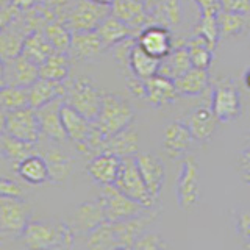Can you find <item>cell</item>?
<instances>
[{
	"instance_id": "6da1fadb",
	"label": "cell",
	"mask_w": 250,
	"mask_h": 250,
	"mask_svg": "<svg viewBox=\"0 0 250 250\" xmlns=\"http://www.w3.org/2000/svg\"><path fill=\"white\" fill-rule=\"evenodd\" d=\"M75 234L69 222L31 219L21 239L22 246L30 250L70 249L74 246Z\"/></svg>"
},
{
	"instance_id": "7a4b0ae2",
	"label": "cell",
	"mask_w": 250,
	"mask_h": 250,
	"mask_svg": "<svg viewBox=\"0 0 250 250\" xmlns=\"http://www.w3.org/2000/svg\"><path fill=\"white\" fill-rule=\"evenodd\" d=\"M133 119H135V109L128 100L117 94H104L100 111L94 124L102 135L109 138L130 127Z\"/></svg>"
},
{
	"instance_id": "3957f363",
	"label": "cell",
	"mask_w": 250,
	"mask_h": 250,
	"mask_svg": "<svg viewBox=\"0 0 250 250\" xmlns=\"http://www.w3.org/2000/svg\"><path fill=\"white\" fill-rule=\"evenodd\" d=\"M104 92L99 89V86L88 77H77L74 80L66 82V94L64 104L75 108L78 113L88 117L89 121H96Z\"/></svg>"
},
{
	"instance_id": "277c9868",
	"label": "cell",
	"mask_w": 250,
	"mask_h": 250,
	"mask_svg": "<svg viewBox=\"0 0 250 250\" xmlns=\"http://www.w3.org/2000/svg\"><path fill=\"white\" fill-rule=\"evenodd\" d=\"M31 221V207L23 199H0V242L21 239Z\"/></svg>"
},
{
	"instance_id": "5b68a950",
	"label": "cell",
	"mask_w": 250,
	"mask_h": 250,
	"mask_svg": "<svg viewBox=\"0 0 250 250\" xmlns=\"http://www.w3.org/2000/svg\"><path fill=\"white\" fill-rule=\"evenodd\" d=\"M2 131L31 144H36L42 138L38 113L31 106L2 111Z\"/></svg>"
},
{
	"instance_id": "8992f818",
	"label": "cell",
	"mask_w": 250,
	"mask_h": 250,
	"mask_svg": "<svg viewBox=\"0 0 250 250\" xmlns=\"http://www.w3.org/2000/svg\"><path fill=\"white\" fill-rule=\"evenodd\" d=\"M114 186L117 189H121L124 194H127L133 200L143 203L147 208H153V205L156 203L150 191H148L143 175H141L135 156H125V158H122V166L119 170V175L116 178Z\"/></svg>"
},
{
	"instance_id": "52a82bcc",
	"label": "cell",
	"mask_w": 250,
	"mask_h": 250,
	"mask_svg": "<svg viewBox=\"0 0 250 250\" xmlns=\"http://www.w3.org/2000/svg\"><path fill=\"white\" fill-rule=\"evenodd\" d=\"M177 202L183 211H189L197 205L200 197L199 183V166L194 156H186L180 166V174L177 178Z\"/></svg>"
},
{
	"instance_id": "ba28073f",
	"label": "cell",
	"mask_w": 250,
	"mask_h": 250,
	"mask_svg": "<svg viewBox=\"0 0 250 250\" xmlns=\"http://www.w3.org/2000/svg\"><path fill=\"white\" fill-rule=\"evenodd\" d=\"M102 197L105 200L106 217L109 222L124 221V219H130V217L143 214L146 209H152V208L144 207L143 203L133 200L127 194H124L121 189H117L114 185L104 186Z\"/></svg>"
},
{
	"instance_id": "9c48e42d",
	"label": "cell",
	"mask_w": 250,
	"mask_h": 250,
	"mask_svg": "<svg viewBox=\"0 0 250 250\" xmlns=\"http://www.w3.org/2000/svg\"><path fill=\"white\" fill-rule=\"evenodd\" d=\"M111 14V6L94 0H80L69 13L67 23L72 31H94Z\"/></svg>"
},
{
	"instance_id": "30bf717a",
	"label": "cell",
	"mask_w": 250,
	"mask_h": 250,
	"mask_svg": "<svg viewBox=\"0 0 250 250\" xmlns=\"http://www.w3.org/2000/svg\"><path fill=\"white\" fill-rule=\"evenodd\" d=\"M211 108L219 122H231L241 116V94L230 80H222L214 86Z\"/></svg>"
},
{
	"instance_id": "8fae6325",
	"label": "cell",
	"mask_w": 250,
	"mask_h": 250,
	"mask_svg": "<svg viewBox=\"0 0 250 250\" xmlns=\"http://www.w3.org/2000/svg\"><path fill=\"white\" fill-rule=\"evenodd\" d=\"M108 221L106 217V208L104 197L96 200H88L80 203L75 209L72 216L69 219L70 227L74 229L77 234H88L94 229H97L100 224Z\"/></svg>"
},
{
	"instance_id": "7c38bea8",
	"label": "cell",
	"mask_w": 250,
	"mask_h": 250,
	"mask_svg": "<svg viewBox=\"0 0 250 250\" xmlns=\"http://www.w3.org/2000/svg\"><path fill=\"white\" fill-rule=\"evenodd\" d=\"M39 78V66L23 55L2 60V86H25L28 88Z\"/></svg>"
},
{
	"instance_id": "4fadbf2b",
	"label": "cell",
	"mask_w": 250,
	"mask_h": 250,
	"mask_svg": "<svg viewBox=\"0 0 250 250\" xmlns=\"http://www.w3.org/2000/svg\"><path fill=\"white\" fill-rule=\"evenodd\" d=\"M62 114V125H64L67 139L78 147V150L83 152L88 146L89 139L94 133V121H89L88 117L78 113L75 108L64 104L61 108Z\"/></svg>"
},
{
	"instance_id": "5bb4252c",
	"label": "cell",
	"mask_w": 250,
	"mask_h": 250,
	"mask_svg": "<svg viewBox=\"0 0 250 250\" xmlns=\"http://www.w3.org/2000/svg\"><path fill=\"white\" fill-rule=\"evenodd\" d=\"M62 105H64V97H58L36 109L39 124H41L42 136L57 141V143H64L67 139L64 125H62Z\"/></svg>"
},
{
	"instance_id": "9a60e30c",
	"label": "cell",
	"mask_w": 250,
	"mask_h": 250,
	"mask_svg": "<svg viewBox=\"0 0 250 250\" xmlns=\"http://www.w3.org/2000/svg\"><path fill=\"white\" fill-rule=\"evenodd\" d=\"M194 136L191 135L189 128L186 127L183 121H175L166 125L163 131L161 147L170 160H177L183 156L191 148L194 143Z\"/></svg>"
},
{
	"instance_id": "2e32d148",
	"label": "cell",
	"mask_w": 250,
	"mask_h": 250,
	"mask_svg": "<svg viewBox=\"0 0 250 250\" xmlns=\"http://www.w3.org/2000/svg\"><path fill=\"white\" fill-rule=\"evenodd\" d=\"M138 44L153 57L163 60L174 50V41L167 27L164 25H148L143 28L138 35Z\"/></svg>"
},
{
	"instance_id": "e0dca14e",
	"label": "cell",
	"mask_w": 250,
	"mask_h": 250,
	"mask_svg": "<svg viewBox=\"0 0 250 250\" xmlns=\"http://www.w3.org/2000/svg\"><path fill=\"white\" fill-rule=\"evenodd\" d=\"M183 122L199 143H208L217 128L219 119L211 106H197L185 116Z\"/></svg>"
},
{
	"instance_id": "ac0fdd59",
	"label": "cell",
	"mask_w": 250,
	"mask_h": 250,
	"mask_svg": "<svg viewBox=\"0 0 250 250\" xmlns=\"http://www.w3.org/2000/svg\"><path fill=\"white\" fill-rule=\"evenodd\" d=\"M122 166V158L111 152H100L94 155L88 163V172L96 183L106 186L114 185Z\"/></svg>"
},
{
	"instance_id": "d6986e66",
	"label": "cell",
	"mask_w": 250,
	"mask_h": 250,
	"mask_svg": "<svg viewBox=\"0 0 250 250\" xmlns=\"http://www.w3.org/2000/svg\"><path fill=\"white\" fill-rule=\"evenodd\" d=\"M135 158L138 163V167L141 170V175H143L152 197L155 199V202H158L160 194L163 191L164 178H166L164 163L158 156L150 155V153H138Z\"/></svg>"
},
{
	"instance_id": "ffe728a7",
	"label": "cell",
	"mask_w": 250,
	"mask_h": 250,
	"mask_svg": "<svg viewBox=\"0 0 250 250\" xmlns=\"http://www.w3.org/2000/svg\"><path fill=\"white\" fill-rule=\"evenodd\" d=\"M156 217V211H152V214H139L130 219H124V221L113 222L114 231L117 241H119L121 249H135L136 241L139 236L147 230V225L153 222Z\"/></svg>"
},
{
	"instance_id": "44dd1931",
	"label": "cell",
	"mask_w": 250,
	"mask_h": 250,
	"mask_svg": "<svg viewBox=\"0 0 250 250\" xmlns=\"http://www.w3.org/2000/svg\"><path fill=\"white\" fill-rule=\"evenodd\" d=\"M111 13L128 23L131 28H135L138 35L143 28L152 25L150 16L146 8V0H116L111 6Z\"/></svg>"
},
{
	"instance_id": "7402d4cb",
	"label": "cell",
	"mask_w": 250,
	"mask_h": 250,
	"mask_svg": "<svg viewBox=\"0 0 250 250\" xmlns=\"http://www.w3.org/2000/svg\"><path fill=\"white\" fill-rule=\"evenodd\" d=\"M49 139V138H47ZM57 144V141L49 139V144L42 147V156L45 158L50 169V180L55 183H62L72 174L74 160L67 153H64Z\"/></svg>"
},
{
	"instance_id": "603a6c76",
	"label": "cell",
	"mask_w": 250,
	"mask_h": 250,
	"mask_svg": "<svg viewBox=\"0 0 250 250\" xmlns=\"http://www.w3.org/2000/svg\"><path fill=\"white\" fill-rule=\"evenodd\" d=\"M178 96L175 82L161 74L146 78V99L153 106H164L172 104Z\"/></svg>"
},
{
	"instance_id": "cb8c5ba5",
	"label": "cell",
	"mask_w": 250,
	"mask_h": 250,
	"mask_svg": "<svg viewBox=\"0 0 250 250\" xmlns=\"http://www.w3.org/2000/svg\"><path fill=\"white\" fill-rule=\"evenodd\" d=\"M152 6L146 3L152 25L175 27L182 22L183 10L180 0H152Z\"/></svg>"
},
{
	"instance_id": "d4e9b609",
	"label": "cell",
	"mask_w": 250,
	"mask_h": 250,
	"mask_svg": "<svg viewBox=\"0 0 250 250\" xmlns=\"http://www.w3.org/2000/svg\"><path fill=\"white\" fill-rule=\"evenodd\" d=\"M106 47L99 36L97 30L94 31H74L72 45H70V58L75 60H92L100 55Z\"/></svg>"
},
{
	"instance_id": "484cf974",
	"label": "cell",
	"mask_w": 250,
	"mask_h": 250,
	"mask_svg": "<svg viewBox=\"0 0 250 250\" xmlns=\"http://www.w3.org/2000/svg\"><path fill=\"white\" fill-rule=\"evenodd\" d=\"M28 94H30V106L38 109L55 99L64 97L66 82H53L49 80V78L39 77L33 84L28 86Z\"/></svg>"
},
{
	"instance_id": "4316f807",
	"label": "cell",
	"mask_w": 250,
	"mask_h": 250,
	"mask_svg": "<svg viewBox=\"0 0 250 250\" xmlns=\"http://www.w3.org/2000/svg\"><path fill=\"white\" fill-rule=\"evenodd\" d=\"M139 136L138 133L130 127L116 133V135L105 139L102 146V152H111L119 155L121 158L125 156H136L139 152Z\"/></svg>"
},
{
	"instance_id": "83f0119b",
	"label": "cell",
	"mask_w": 250,
	"mask_h": 250,
	"mask_svg": "<svg viewBox=\"0 0 250 250\" xmlns=\"http://www.w3.org/2000/svg\"><path fill=\"white\" fill-rule=\"evenodd\" d=\"M18 175L30 185H42L50 180V169L41 153H31L16 167Z\"/></svg>"
},
{
	"instance_id": "f1b7e54d",
	"label": "cell",
	"mask_w": 250,
	"mask_h": 250,
	"mask_svg": "<svg viewBox=\"0 0 250 250\" xmlns=\"http://www.w3.org/2000/svg\"><path fill=\"white\" fill-rule=\"evenodd\" d=\"M97 33L102 38V41H104L106 50H108V49H111V47H114L116 44L125 41L127 38L136 36V30L131 28L128 23H125L124 21L116 18V16L111 13L99 25Z\"/></svg>"
},
{
	"instance_id": "f546056e",
	"label": "cell",
	"mask_w": 250,
	"mask_h": 250,
	"mask_svg": "<svg viewBox=\"0 0 250 250\" xmlns=\"http://www.w3.org/2000/svg\"><path fill=\"white\" fill-rule=\"evenodd\" d=\"M161 60L153 57L148 52H146L143 47L138 44V39L135 45L131 47L128 55V67L133 75H138L141 78H150L160 72Z\"/></svg>"
},
{
	"instance_id": "4dcf8cb0",
	"label": "cell",
	"mask_w": 250,
	"mask_h": 250,
	"mask_svg": "<svg viewBox=\"0 0 250 250\" xmlns=\"http://www.w3.org/2000/svg\"><path fill=\"white\" fill-rule=\"evenodd\" d=\"M53 52L55 49L47 39L44 30H33L31 33H28L22 49L23 57L38 66H41Z\"/></svg>"
},
{
	"instance_id": "1f68e13d",
	"label": "cell",
	"mask_w": 250,
	"mask_h": 250,
	"mask_svg": "<svg viewBox=\"0 0 250 250\" xmlns=\"http://www.w3.org/2000/svg\"><path fill=\"white\" fill-rule=\"evenodd\" d=\"M191 67H194V66H192V61L189 57V50H188L186 45H182V47L174 49L167 57H164L161 60V66H160L158 74L170 78V80H177L178 77L186 74Z\"/></svg>"
},
{
	"instance_id": "d6a6232c",
	"label": "cell",
	"mask_w": 250,
	"mask_h": 250,
	"mask_svg": "<svg viewBox=\"0 0 250 250\" xmlns=\"http://www.w3.org/2000/svg\"><path fill=\"white\" fill-rule=\"evenodd\" d=\"M174 82L178 94H182V96H199L208 88L209 77L207 69L191 67L186 74L178 77Z\"/></svg>"
},
{
	"instance_id": "836d02e7",
	"label": "cell",
	"mask_w": 250,
	"mask_h": 250,
	"mask_svg": "<svg viewBox=\"0 0 250 250\" xmlns=\"http://www.w3.org/2000/svg\"><path fill=\"white\" fill-rule=\"evenodd\" d=\"M35 146L36 144L25 143V141L14 138L5 131L0 133V150H2V156L5 160L14 163L16 167H18L19 163L25 160L27 156L35 153Z\"/></svg>"
},
{
	"instance_id": "e575fe53",
	"label": "cell",
	"mask_w": 250,
	"mask_h": 250,
	"mask_svg": "<svg viewBox=\"0 0 250 250\" xmlns=\"http://www.w3.org/2000/svg\"><path fill=\"white\" fill-rule=\"evenodd\" d=\"M70 72V55L62 52H53L41 66L39 77L49 78L53 82H66Z\"/></svg>"
},
{
	"instance_id": "d590c367",
	"label": "cell",
	"mask_w": 250,
	"mask_h": 250,
	"mask_svg": "<svg viewBox=\"0 0 250 250\" xmlns=\"http://www.w3.org/2000/svg\"><path fill=\"white\" fill-rule=\"evenodd\" d=\"M86 247L91 250H114L121 249L119 241H117L116 231L113 222H104L100 224L97 229L88 233V239H86Z\"/></svg>"
},
{
	"instance_id": "8d00e7d4",
	"label": "cell",
	"mask_w": 250,
	"mask_h": 250,
	"mask_svg": "<svg viewBox=\"0 0 250 250\" xmlns=\"http://www.w3.org/2000/svg\"><path fill=\"white\" fill-rule=\"evenodd\" d=\"M44 33L55 49V52H62V53L70 52L74 31L69 25L62 22H49L44 27Z\"/></svg>"
},
{
	"instance_id": "74e56055",
	"label": "cell",
	"mask_w": 250,
	"mask_h": 250,
	"mask_svg": "<svg viewBox=\"0 0 250 250\" xmlns=\"http://www.w3.org/2000/svg\"><path fill=\"white\" fill-rule=\"evenodd\" d=\"M0 105L2 111L30 106V94L25 86H2L0 91Z\"/></svg>"
},
{
	"instance_id": "f35d334b",
	"label": "cell",
	"mask_w": 250,
	"mask_h": 250,
	"mask_svg": "<svg viewBox=\"0 0 250 250\" xmlns=\"http://www.w3.org/2000/svg\"><path fill=\"white\" fill-rule=\"evenodd\" d=\"M185 45L188 47V50H189V57H191L194 67H200V69L209 67L211 60H213V49H211V45L205 39L199 35H195L189 41H186Z\"/></svg>"
},
{
	"instance_id": "ab89813d",
	"label": "cell",
	"mask_w": 250,
	"mask_h": 250,
	"mask_svg": "<svg viewBox=\"0 0 250 250\" xmlns=\"http://www.w3.org/2000/svg\"><path fill=\"white\" fill-rule=\"evenodd\" d=\"M219 30H221V38H230L234 35H239L247 27V16L230 13L221 10L217 14Z\"/></svg>"
},
{
	"instance_id": "60d3db41",
	"label": "cell",
	"mask_w": 250,
	"mask_h": 250,
	"mask_svg": "<svg viewBox=\"0 0 250 250\" xmlns=\"http://www.w3.org/2000/svg\"><path fill=\"white\" fill-rule=\"evenodd\" d=\"M195 35L202 36L211 45V49H216L217 41L221 39V30H219L217 14H200L197 27H195Z\"/></svg>"
},
{
	"instance_id": "b9f144b4",
	"label": "cell",
	"mask_w": 250,
	"mask_h": 250,
	"mask_svg": "<svg viewBox=\"0 0 250 250\" xmlns=\"http://www.w3.org/2000/svg\"><path fill=\"white\" fill-rule=\"evenodd\" d=\"M234 225H236L238 234L250 247V207L239 208L236 213H234Z\"/></svg>"
},
{
	"instance_id": "7bdbcfd3",
	"label": "cell",
	"mask_w": 250,
	"mask_h": 250,
	"mask_svg": "<svg viewBox=\"0 0 250 250\" xmlns=\"http://www.w3.org/2000/svg\"><path fill=\"white\" fill-rule=\"evenodd\" d=\"M163 247H167V244L161 238V234L155 231H147V230L141 234L135 244V249L138 250H158Z\"/></svg>"
},
{
	"instance_id": "ee69618b",
	"label": "cell",
	"mask_w": 250,
	"mask_h": 250,
	"mask_svg": "<svg viewBox=\"0 0 250 250\" xmlns=\"http://www.w3.org/2000/svg\"><path fill=\"white\" fill-rule=\"evenodd\" d=\"M238 172L241 178L250 185V135L241 146L238 153Z\"/></svg>"
},
{
	"instance_id": "f6af8a7d",
	"label": "cell",
	"mask_w": 250,
	"mask_h": 250,
	"mask_svg": "<svg viewBox=\"0 0 250 250\" xmlns=\"http://www.w3.org/2000/svg\"><path fill=\"white\" fill-rule=\"evenodd\" d=\"M221 10L249 16L250 14V0H221Z\"/></svg>"
},
{
	"instance_id": "bcb514c9",
	"label": "cell",
	"mask_w": 250,
	"mask_h": 250,
	"mask_svg": "<svg viewBox=\"0 0 250 250\" xmlns=\"http://www.w3.org/2000/svg\"><path fill=\"white\" fill-rule=\"evenodd\" d=\"M0 195H2V197L23 199V191L19 183H16L13 180H8L6 177H3L2 182H0Z\"/></svg>"
},
{
	"instance_id": "7dc6e473",
	"label": "cell",
	"mask_w": 250,
	"mask_h": 250,
	"mask_svg": "<svg viewBox=\"0 0 250 250\" xmlns=\"http://www.w3.org/2000/svg\"><path fill=\"white\" fill-rule=\"evenodd\" d=\"M197 3L200 14H219L221 11V0H194Z\"/></svg>"
},
{
	"instance_id": "c3c4849f",
	"label": "cell",
	"mask_w": 250,
	"mask_h": 250,
	"mask_svg": "<svg viewBox=\"0 0 250 250\" xmlns=\"http://www.w3.org/2000/svg\"><path fill=\"white\" fill-rule=\"evenodd\" d=\"M94 2H97L100 5H106V6H113V3L116 2V0H94Z\"/></svg>"
},
{
	"instance_id": "681fc988",
	"label": "cell",
	"mask_w": 250,
	"mask_h": 250,
	"mask_svg": "<svg viewBox=\"0 0 250 250\" xmlns=\"http://www.w3.org/2000/svg\"><path fill=\"white\" fill-rule=\"evenodd\" d=\"M244 83H246L247 88L250 89V69H247L246 74H244Z\"/></svg>"
},
{
	"instance_id": "f907efd6",
	"label": "cell",
	"mask_w": 250,
	"mask_h": 250,
	"mask_svg": "<svg viewBox=\"0 0 250 250\" xmlns=\"http://www.w3.org/2000/svg\"><path fill=\"white\" fill-rule=\"evenodd\" d=\"M38 3H44V5H47V3H50V2H53V0H36Z\"/></svg>"
}]
</instances>
